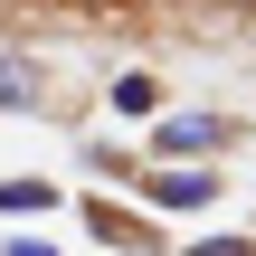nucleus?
<instances>
[{
    "mask_svg": "<svg viewBox=\"0 0 256 256\" xmlns=\"http://www.w3.org/2000/svg\"><path fill=\"white\" fill-rule=\"evenodd\" d=\"M209 152H238V114H162V124H142V171L209 162Z\"/></svg>",
    "mask_w": 256,
    "mask_h": 256,
    "instance_id": "obj_1",
    "label": "nucleus"
},
{
    "mask_svg": "<svg viewBox=\"0 0 256 256\" xmlns=\"http://www.w3.org/2000/svg\"><path fill=\"white\" fill-rule=\"evenodd\" d=\"M218 190H228L218 162H162V171L133 180V200H142L152 218H200V209H218Z\"/></svg>",
    "mask_w": 256,
    "mask_h": 256,
    "instance_id": "obj_2",
    "label": "nucleus"
},
{
    "mask_svg": "<svg viewBox=\"0 0 256 256\" xmlns=\"http://www.w3.org/2000/svg\"><path fill=\"white\" fill-rule=\"evenodd\" d=\"M76 218H86V238L114 256H162V228H152V209L142 200H114V190H86L76 200Z\"/></svg>",
    "mask_w": 256,
    "mask_h": 256,
    "instance_id": "obj_3",
    "label": "nucleus"
},
{
    "mask_svg": "<svg viewBox=\"0 0 256 256\" xmlns=\"http://www.w3.org/2000/svg\"><path fill=\"white\" fill-rule=\"evenodd\" d=\"M104 104H114L124 124H162V114H171V86H162L152 66H124V76L104 86Z\"/></svg>",
    "mask_w": 256,
    "mask_h": 256,
    "instance_id": "obj_4",
    "label": "nucleus"
},
{
    "mask_svg": "<svg viewBox=\"0 0 256 256\" xmlns=\"http://www.w3.org/2000/svg\"><path fill=\"white\" fill-rule=\"evenodd\" d=\"M0 114H48V66L28 48H0Z\"/></svg>",
    "mask_w": 256,
    "mask_h": 256,
    "instance_id": "obj_5",
    "label": "nucleus"
},
{
    "mask_svg": "<svg viewBox=\"0 0 256 256\" xmlns=\"http://www.w3.org/2000/svg\"><path fill=\"white\" fill-rule=\"evenodd\" d=\"M48 209H57V190H48V180H28V171H10V180H0V218H48Z\"/></svg>",
    "mask_w": 256,
    "mask_h": 256,
    "instance_id": "obj_6",
    "label": "nucleus"
},
{
    "mask_svg": "<svg viewBox=\"0 0 256 256\" xmlns=\"http://www.w3.org/2000/svg\"><path fill=\"white\" fill-rule=\"evenodd\" d=\"M76 162H86L95 180H142V162H133V152H114V142H86Z\"/></svg>",
    "mask_w": 256,
    "mask_h": 256,
    "instance_id": "obj_7",
    "label": "nucleus"
},
{
    "mask_svg": "<svg viewBox=\"0 0 256 256\" xmlns=\"http://www.w3.org/2000/svg\"><path fill=\"white\" fill-rule=\"evenodd\" d=\"M171 256H256V228L247 238H190V247H171Z\"/></svg>",
    "mask_w": 256,
    "mask_h": 256,
    "instance_id": "obj_8",
    "label": "nucleus"
},
{
    "mask_svg": "<svg viewBox=\"0 0 256 256\" xmlns=\"http://www.w3.org/2000/svg\"><path fill=\"white\" fill-rule=\"evenodd\" d=\"M0 256H57L48 238H0Z\"/></svg>",
    "mask_w": 256,
    "mask_h": 256,
    "instance_id": "obj_9",
    "label": "nucleus"
},
{
    "mask_svg": "<svg viewBox=\"0 0 256 256\" xmlns=\"http://www.w3.org/2000/svg\"><path fill=\"white\" fill-rule=\"evenodd\" d=\"M57 10H124V0H57Z\"/></svg>",
    "mask_w": 256,
    "mask_h": 256,
    "instance_id": "obj_10",
    "label": "nucleus"
}]
</instances>
